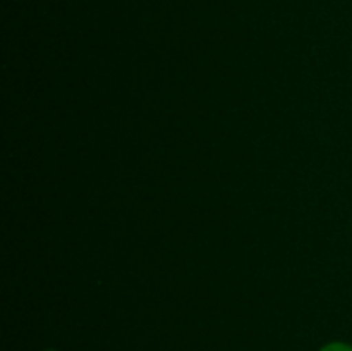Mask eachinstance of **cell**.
Masks as SVG:
<instances>
[{
	"mask_svg": "<svg viewBox=\"0 0 352 351\" xmlns=\"http://www.w3.org/2000/svg\"><path fill=\"white\" fill-rule=\"evenodd\" d=\"M322 351H352V346L349 344H344V343H332L329 346L323 348Z\"/></svg>",
	"mask_w": 352,
	"mask_h": 351,
	"instance_id": "obj_1",
	"label": "cell"
}]
</instances>
